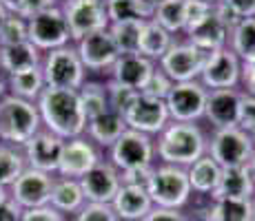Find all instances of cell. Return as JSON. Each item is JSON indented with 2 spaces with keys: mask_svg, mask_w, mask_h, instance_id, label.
Instances as JSON below:
<instances>
[{
  "mask_svg": "<svg viewBox=\"0 0 255 221\" xmlns=\"http://www.w3.org/2000/svg\"><path fill=\"white\" fill-rule=\"evenodd\" d=\"M36 106L40 124H45L49 133L58 135L60 140H73L87 131V115L78 91L45 86L36 100Z\"/></svg>",
  "mask_w": 255,
  "mask_h": 221,
  "instance_id": "obj_1",
  "label": "cell"
},
{
  "mask_svg": "<svg viewBox=\"0 0 255 221\" xmlns=\"http://www.w3.org/2000/svg\"><path fill=\"white\" fill-rule=\"evenodd\" d=\"M207 155V137L195 124L171 122L158 137V157L169 166H191Z\"/></svg>",
  "mask_w": 255,
  "mask_h": 221,
  "instance_id": "obj_2",
  "label": "cell"
},
{
  "mask_svg": "<svg viewBox=\"0 0 255 221\" xmlns=\"http://www.w3.org/2000/svg\"><path fill=\"white\" fill-rule=\"evenodd\" d=\"M40 126L38 106L16 95L0 100V140L7 144H27Z\"/></svg>",
  "mask_w": 255,
  "mask_h": 221,
  "instance_id": "obj_3",
  "label": "cell"
},
{
  "mask_svg": "<svg viewBox=\"0 0 255 221\" xmlns=\"http://www.w3.org/2000/svg\"><path fill=\"white\" fill-rule=\"evenodd\" d=\"M146 193H149L153 206H158V208L180 210L189 201L193 190H191L189 175L184 168L162 164L151 173L149 181H146Z\"/></svg>",
  "mask_w": 255,
  "mask_h": 221,
  "instance_id": "obj_4",
  "label": "cell"
},
{
  "mask_svg": "<svg viewBox=\"0 0 255 221\" xmlns=\"http://www.w3.org/2000/svg\"><path fill=\"white\" fill-rule=\"evenodd\" d=\"M255 153V144L251 140V133L229 126V129H218L211 137L209 157L220 166V168H240L251 161Z\"/></svg>",
  "mask_w": 255,
  "mask_h": 221,
  "instance_id": "obj_5",
  "label": "cell"
},
{
  "mask_svg": "<svg viewBox=\"0 0 255 221\" xmlns=\"http://www.w3.org/2000/svg\"><path fill=\"white\" fill-rule=\"evenodd\" d=\"M85 71L80 56L76 49L69 44L60 49L47 51V58L42 62V75H45V84L51 88H69L78 91L85 84Z\"/></svg>",
  "mask_w": 255,
  "mask_h": 221,
  "instance_id": "obj_6",
  "label": "cell"
},
{
  "mask_svg": "<svg viewBox=\"0 0 255 221\" xmlns=\"http://www.w3.org/2000/svg\"><path fill=\"white\" fill-rule=\"evenodd\" d=\"M153 155H155V146L151 142V137L131 129H127L120 135V140L111 146V164L120 173L153 168L151 166L153 164Z\"/></svg>",
  "mask_w": 255,
  "mask_h": 221,
  "instance_id": "obj_7",
  "label": "cell"
},
{
  "mask_svg": "<svg viewBox=\"0 0 255 221\" xmlns=\"http://www.w3.org/2000/svg\"><path fill=\"white\" fill-rule=\"evenodd\" d=\"M60 11L69 27L71 40L80 42L91 33L109 29V16H107L105 2L100 0H67Z\"/></svg>",
  "mask_w": 255,
  "mask_h": 221,
  "instance_id": "obj_8",
  "label": "cell"
},
{
  "mask_svg": "<svg viewBox=\"0 0 255 221\" xmlns=\"http://www.w3.org/2000/svg\"><path fill=\"white\" fill-rule=\"evenodd\" d=\"M209 91L202 86V82H175L173 88L166 95V111L173 122H186L193 124L195 120L204 115L207 109Z\"/></svg>",
  "mask_w": 255,
  "mask_h": 221,
  "instance_id": "obj_9",
  "label": "cell"
},
{
  "mask_svg": "<svg viewBox=\"0 0 255 221\" xmlns=\"http://www.w3.org/2000/svg\"><path fill=\"white\" fill-rule=\"evenodd\" d=\"M27 40L38 51H53V49L67 47L71 40L69 27L58 7L49 9L40 16L27 20Z\"/></svg>",
  "mask_w": 255,
  "mask_h": 221,
  "instance_id": "obj_10",
  "label": "cell"
},
{
  "mask_svg": "<svg viewBox=\"0 0 255 221\" xmlns=\"http://www.w3.org/2000/svg\"><path fill=\"white\" fill-rule=\"evenodd\" d=\"M207 56L202 49L193 44H171V49L160 60V69L175 82H193L202 75V69L207 65Z\"/></svg>",
  "mask_w": 255,
  "mask_h": 221,
  "instance_id": "obj_11",
  "label": "cell"
},
{
  "mask_svg": "<svg viewBox=\"0 0 255 221\" xmlns=\"http://www.w3.org/2000/svg\"><path fill=\"white\" fill-rule=\"evenodd\" d=\"M122 117H125L127 129L144 133V135L162 133L171 120L169 111H166V102L149 97L144 93H138V97L131 102V106L122 113Z\"/></svg>",
  "mask_w": 255,
  "mask_h": 221,
  "instance_id": "obj_12",
  "label": "cell"
},
{
  "mask_svg": "<svg viewBox=\"0 0 255 221\" xmlns=\"http://www.w3.org/2000/svg\"><path fill=\"white\" fill-rule=\"evenodd\" d=\"M53 177L47 173L33 168H24L20 177L11 184V197L20 206L22 210H33V208H45L51 199V188H53Z\"/></svg>",
  "mask_w": 255,
  "mask_h": 221,
  "instance_id": "obj_13",
  "label": "cell"
},
{
  "mask_svg": "<svg viewBox=\"0 0 255 221\" xmlns=\"http://www.w3.org/2000/svg\"><path fill=\"white\" fill-rule=\"evenodd\" d=\"M242 73V60L229 47L211 51L207 56V65L202 69V86L211 91H222V88H235Z\"/></svg>",
  "mask_w": 255,
  "mask_h": 221,
  "instance_id": "obj_14",
  "label": "cell"
},
{
  "mask_svg": "<svg viewBox=\"0 0 255 221\" xmlns=\"http://www.w3.org/2000/svg\"><path fill=\"white\" fill-rule=\"evenodd\" d=\"M80 181L87 204H111L122 186L120 170L111 161H98Z\"/></svg>",
  "mask_w": 255,
  "mask_h": 221,
  "instance_id": "obj_15",
  "label": "cell"
},
{
  "mask_svg": "<svg viewBox=\"0 0 255 221\" xmlns=\"http://www.w3.org/2000/svg\"><path fill=\"white\" fill-rule=\"evenodd\" d=\"M98 161H100V155L96 146L82 137H73V140H65L62 144L58 173L67 179H82Z\"/></svg>",
  "mask_w": 255,
  "mask_h": 221,
  "instance_id": "obj_16",
  "label": "cell"
},
{
  "mask_svg": "<svg viewBox=\"0 0 255 221\" xmlns=\"http://www.w3.org/2000/svg\"><path fill=\"white\" fill-rule=\"evenodd\" d=\"M76 51H78V56H80L82 67L89 69V71H105V69H111L114 62L120 58V51H118L109 29L96 31V33H91V36L82 38V40L78 42Z\"/></svg>",
  "mask_w": 255,
  "mask_h": 221,
  "instance_id": "obj_17",
  "label": "cell"
},
{
  "mask_svg": "<svg viewBox=\"0 0 255 221\" xmlns=\"http://www.w3.org/2000/svg\"><path fill=\"white\" fill-rule=\"evenodd\" d=\"M65 140H60L53 133H36L31 140L24 144V161H29V168L40 170V173H58L60 153Z\"/></svg>",
  "mask_w": 255,
  "mask_h": 221,
  "instance_id": "obj_18",
  "label": "cell"
},
{
  "mask_svg": "<svg viewBox=\"0 0 255 221\" xmlns=\"http://www.w3.org/2000/svg\"><path fill=\"white\" fill-rule=\"evenodd\" d=\"M153 71H155V65L151 60L142 58L140 53H129V56H120L114 62V67H111V82L142 93L144 86L149 84Z\"/></svg>",
  "mask_w": 255,
  "mask_h": 221,
  "instance_id": "obj_19",
  "label": "cell"
},
{
  "mask_svg": "<svg viewBox=\"0 0 255 221\" xmlns=\"http://www.w3.org/2000/svg\"><path fill=\"white\" fill-rule=\"evenodd\" d=\"M111 208H114L116 217L122 221H142L153 210V201L146 193V186L122 184L111 201Z\"/></svg>",
  "mask_w": 255,
  "mask_h": 221,
  "instance_id": "obj_20",
  "label": "cell"
},
{
  "mask_svg": "<svg viewBox=\"0 0 255 221\" xmlns=\"http://www.w3.org/2000/svg\"><path fill=\"white\" fill-rule=\"evenodd\" d=\"M240 95L242 93L235 88H222V91H211L207 97V109L204 115L215 129H229L238 126V109Z\"/></svg>",
  "mask_w": 255,
  "mask_h": 221,
  "instance_id": "obj_21",
  "label": "cell"
},
{
  "mask_svg": "<svg viewBox=\"0 0 255 221\" xmlns=\"http://www.w3.org/2000/svg\"><path fill=\"white\" fill-rule=\"evenodd\" d=\"M255 184L247 166L240 168H222L218 186L211 193V199H253Z\"/></svg>",
  "mask_w": 255,
  "mask_h": 221,
  "instance_id": "obj_22",
  "label": "cell"
},
{
  "mask_svg": "<svg viewBox=\"0 0 255 221\" xmlns=\"http://www.w3.org/2000/svg\"><path fill=\"white\" fill-rule=\"evenodd\" d=\"M229 33H231V29L220 20L213 11L207 20L200 22L198 27H195L193 31H189L186 36H189V42L193 44V47L202 49L204 53H211V51H218V49L227 47Z\"/></svg>",
  "mask_w": 255,
  "mask_h": 221,
  "instance_id": "obj_23",
  "label": "cell"
},
{
  "mask_svg": "<svg viewBox=\"0 0 255 221\" xmlns=\"http://www.w3.org/2000/svg\"><path fill=\"white\" fill-rule=\"evenodd\" d=\"M36 67H40V51L29 40L22 44L0 49V69L7 71L9 75L29 71V69H36Z\"/></svg>",
  "mask_w": 255,
  "mask_h": 221,
  "instance_id": "obj_24",
  "label": "cell"
},
{
  "mask_svg": "<svg viewBox=\"0 0 255 221\" xmlns=\"http://www.w3.org/2000/svg\"><path fill=\"white\" fill-rule=\"evenodd\" d=\"M127 131V124H125V117L116 111H107L102 115L93 117V120L87 122V133L93 142H98L100 146H114L120 135Z\"/></svg>",
  "mask_w": 255,
  "mask_h": 221,
  "instance_id": "obj_25",
  "label": "cell"
},
{
  "mask_svg": "<svg viewBox=\"0 0 255 221\" xmlns=\"http://www.w3.org/2000/svg\"><path fill=\"white\" fill-rule=\"evenodd\" d=\"M109 24L116 22H144L153 18L155 4L146 0H107L105 2Z\"/></svg>",
  "mask_w": 255,
  "mask_h": 221,
  "instance_id": "obj_26",
  "label": "cell"
},
{
  "mask_svg": "<svg viewBox=\"0 0 255 221\" xmlns=\"http://www.w3.org/2000/svg\"><path fill=\"white\" fill-rule=\"evenodd\" d=\"M173 44V36L169 31H164L158 22L146 20L142 24L140 31V44H138V53L146 60H162V56L171 49Z\"/></svg>",
  "mask_w": 255,
  "mask_h": 221,
  "instance_id": "obj_27",
  "label": "cell"
},
{
  "mask_svg": "<svg viewBox=\"0 0 255 221\" xmlns=\"http://www.w3.org/2000/svg\"><path fill=\"white\" fill-rule=\"evenodd\" d=\"M87 204L85 195H82L80 188V181L78 179H56L53 181V188H51V199H49V206L53 210H58L60 215L65 213H78L82 206Z\"/></svg>",
  "mask_w": 255,
  "mask_h": 221,
  "instance_id": "obj_28",
  "label": "cell"
},
{
  "mask_svg": "<svg viewBox=\"0 0 255 221\" xmlns=\"http://www.w3.org/2000/svg\"><path fill=\"white\" fill-rule=\"evenodd\" d=\"M220 173H222V168H220L209 155H202L186 170L191 190H195V193H200V195H211L215 190V186H218Z\"/></svg>",
  "mask_w": 255,
  "mask_h": 221,
  "instance_id": "obj_29",
  "label": "cell"
},
{
  "mask_svg": "<svg viewBox=\"0 0 255 221\" xmlns=\"http://www.w3.org/2000/svg\"><path fill=\"white\" fill-rule=\"evenodd\" d=\"M207 221H253V199H213Z\"/></svg>",
  "mask_w": 255,
  "mask_h": 221,
  "instance_id": "obj_30",
  "label": "cell"
},
{
  "mask_svg": "<svg viewBox=\"0 0 255 221\" xmlns=\"http://www.w3.org/2000/svg\"><path fill=\"white\" fill-rule=\"evenodd\" d=\"M45 86L47 84H45V75H42V67L9 75V91H11V95L27 100V102L38 100L40 93L45 91Z\"/></svg>",
  "mask_w": 255,
  "mask_h": 221,
  "instance_id": "obj_31",
  "label": "cell"
},
{
  "mask_svg": "<svg viewBox=\"0 0 255 221\" xmlns=\"http://www.w3.org/2000/svg\"><path fill=\"white\" fill-rule=\"evenodd\" d=\"M229 49L242 62L255 58V18L238 22L229 33Z\"/></svg>",
  "mask_w": 255,
  "mask_h": 221,
  "instance_id": "obj_32",
  "label": "cell"
},
{
  "mask_svg": "<svg viewBox=\"0 0 255 221\" xmlns=\"http://www.w3.org/2000/svg\"><path fill=\"white\" fill-rule=\"evenodd\" d=\"M184 7H186V0H160L155 4V11L151 20L158 22L169 33L184 31Z\"/></svg>",
  "mask_w": 255,
  "mask_h": 221,
  "instance_id": "obj_33",
  "label": "cell"
},
{
  "mask_svg": "<svg viewBox=\"0 0 255 221\" xmlns=\"http://www.w3.org/2000/svg\"><path fill=\"white\" fill-rule=\"evenodd\" d=\"M78 95H80L87 122L109 111V95H107V86L105 84H98V82H85V84L78 88Z\"/></svg>",
  "mask_w": 255,
  "mask_h": 221,
  "instance_id": "obj_34",
  "label": "cell"
},
{
  "mask_svg": "<svg viewBox=\"0 0 255 221\" xmlns=\"http://www.w3.org/2000/svg\"><path fill=\"white\" fill-rule=\"evenodd\" d=\"M144 22H116V24H109V33H111V38H114L120 56L138 53L140 31H142V24Z\"/></svg>",
  "mask_w": 255,
  "mask_h": 221,
  "instance_id": "obj_35",
  "label": "cell"
},
{
  "mask_svg": "<svg viewBox=\"0 0 255 221\" xmlns=\"http://www.w3.org/2000/svg\"><path fill=\"white\" fill-rule=\"evenodd\" d=\"M24 170V157L9 146H0V186H11Z\"/></svg>",
  "mask_w": 255,
  "mask_h": 221,
  "instance_id": "obj_36",
  "label": "cell"
},
{
  "mask_svg": "<svg viewBox=\"0 0 255 221\" xmlns=\"http://www.w3.org/2000/svg\"><path fill=\"white\" fill-rule=\"evenodd\" d=\"M27 42V20L18 13H9L7 22L0 29V49Z\"/></svg>",
  "mask_w": 255,
  "mask_h": 221,
  "instance_id": "obj_37",
  "label": "cell"
},
{
  "mask_svg": "<svg viewBox=\"0 0 255 221\" xmlns=\"http://www.w3.org/2000/svg\"><path fill=\"white\" fill-rule=\"evenodd\" d=\"M213 13V4L202 2V0H186L184 7V31H193L200 22H204Z\"/></svg>",
  "mask_w": 255,
  "mask_h": 221,
  "instance_id": "obj_38",
  "label": "cell"
},
{
  "mask_svg": "<svg viewBox=\"0 0 255 221\" xmlns=\"http://www.w3.org/2000/svg\"><path fill=\"white\" fill-rule=\"evenodd\" d=\"M107 95H109V109L122 115V113L131 106V102L138 97V91H131V88H127V86L109 82V84H107Z\"/></svg>",
  "mask_w": 255,
  "mask_h": 221,
  "instance_id": "obj_39",
  "label": "cell"
},
{
  "mask_svg": "<svg viewBox=\"0 0 255 221\" xmlns=\"http://www.w3.org/2000/svg\"><path fill=\"white\" fill-rule=\"evenodd\" d=\"M173 88V80H171L169 75L162 71V69H155L153 75H151L149 84L144 86V95L149 97H155V100H166V95H169V91Z\"/></svg>",
  "mask_w": 255,
  "mask_h": 221,
  "instance_id": "obj_40",
  "label": "cell"
},
{
  "mask_svg": "<svg viewBox=\"0 0 255 221\" xmlns=\"http://www.w3.org/2000/svg\"><path fill=\"white\" fill-rule=\"evenodd\" d=\"M76 221H120L116 217L111 204H85L78 210Z\"/></svg>",
  "mask_w": 255,
  "mask_h": 221,
  "instance_id": "obj_41",
  "label": "cell"
},
{
  "mask_svg": "<svg viewBox=\"0 0 255 221\" xmlns=\"http://www.w3.org/2000/svg\"><path fill=\"white\" fill-rule=\"evenodd\" d=\"M238 129L253 133L255 131V97L249 93L240 95V109H238Z\"/></svg>",
  "mask_w": 255,
  "mask_h": 221,
  "instance_id": "obj_42",
  "label": "cell"
},
{
  "mask_svg": "<svg viewBox=\"0 0 255 221\" xmlns=\"http://www.w3.org/2000/svg\"><path fill=\"white\" fill-rule=\"evenodd\" d=\"M53 7H56V0H22L16 13L24 20H31V18L40 16V13H45Z\"/></svg>",
  "mask_w": 255,
  "mask_h": 221,
  "instance_id": "obj_43",
  "label": "cell"
},
{
  "mask_svg": "<svg viewBox=\"0 0 255 221\" xmlns=\"http://www.w3.org/2000/svg\"><path fill=\"white\" fill-rule=\"evenodd\" d=\"M227 9H231L240 20L255 18V0H220Z\"/></svg>",
  "mask_w": 255,
  "mask_h": 221,
  "instance_id": "obj_44",
  "label": "cell"
},
{
  "mask_svg": "<svg viewBox=\"0 0 255 221\" xmlns=\"http://www.w3.org/2000/svg\"><path fill=\"white\" fill-rule=\"evenodd\" d=\"M22 221H65V217H62L58 210H53L51 206H45V208L24 210Z\"/></svg>",
  "mask_w": 255,
  "mask_h": 221,
  "instance_id": "obj_45",
  "label": "cell"
},
{
  "mask_svg": "<svg viewBox=\"0 0 255 221\" xmlns=\"http://www.w3.org/2000/svg\"><path fill=\"white\" fill-rule=\"evenodd\" d=\"M142 221H186V219H184V215L180 213V210L158 208V206H153V210H151V213L146 215Z\"/></svg>",
  "mask_w": 255,
  "mask_h": 221,
  "instance_id": "obj_46",
  "label": "cell"
},
{
  "mask_svg": "<svg viewBox=\"0 0 255 221\" xmlns=\"http://www.w3.org/2000/svg\"><path fill=\"white\" fill-rule=\"evenodd\" d=\"M24 210L9 197L4 204H0V221H22Z\"/></svg>",
  "mask_w": 255,
  "mask_h": 221,
  "instance_id": "obj_47",
  "label": "cell"
},
{
  "mask_svg": "<svg viewBox=\"0 0 255 221\" xmlns=\"http://www.w3.org/2000/svg\"><path fill=\"white\" fill-rule=\"evenodd\" d=\"M240 80L244 82V88H247L249 95L255 97V58H253V60L242 62V73H240Z\"/></svg>",
  "mask_w": 255,
  "mask_h": 221,
  "instance_id": "obj_48",
  "label": "cell"
},
{
  "mask_svg": "<svg viewBox=\"0 0 255 221\" xmlns=\"http://www.w3.org/2000/svg\"><path fill=\"white\" fill-rule=\"evenodd\" d=\"M20 2H22V0H0V4H2L9 13H16L18 7H20Z\"/></svg>",
  "mask_w": 255,
  "mask_h": 221,
  "instance_id": "obj_49",
  "label": "cell"
},
{
  "mask_svg": "<svg viewBox=\"0 0 255 221\" xmlns=\"http://www.w3.org/2000/svg\"><path fill=\"white\" fill-rule=\"evenodd\" d=\"M247 168H249V175H251V179H253V184H255V153L251 157V161L247 164Z\"/></svg>",
  "mask_w": 255,
  "mask_h": 221,
  "instance_id": "obj_50",
  "label": "cell"
},
{
  "mask_svg": "<svg viewBox=\"0 0 255 221\" xmlns=\"http://www.w3.org/2000/svg\"><path fill=\"white\" fill-rule=\"evenodd\" d=\"M7 18H9V11L2 7V4H0V29H2V24L7 22Z\"/></svg>",
  "mask_w": 255,
  "mask_h": 221,
  "instance_id": "obj_51",
  "label": "cell"
},
{
  "mask_svg": "<svg viewBox=\"0 0 255 221\" xmlns=\"http://www.w3.org/2000/svg\"><path fill=\"white\" fill-rule=\"evenodd\" d=\"M7 199H9V195L4 193V188H2V186H0V204H4V201H7Z\"/></svg>",
  "mask_w": 255,
  "mask_h": 221,
  "instance_id": "obj_52",
  "label": "cell"
},
{
  "mask_svg": "<svg viewBox=\"0 0 255 221\" xmlns=\"http://www.w3.org/2000/svg\"><path fill=\"white\" fill-rule=\"evenodd\" d=\"M2 97H4V80L0 77V100H2Z\"/></svg>",
  "mask_w": 255,
  "mask_h": 221,
  "instance_id": "obj_53",
  "label": "cell"
},
{
  "mask_svg": "<svg viewBox=\"0 0 255 221\" xmlns=\"http://www.w3.org/2000/svg\"><path fill=\"white\" fill-rule=\"evenodd\" d=\"M202 2H209V4H215V2H220V0H202Z\"/></svg>",
  "mask_w": 255,
  "mask_h": 221,
  "instance_id": "obj_54",
  "label": "cell"
},
{
  "mask_svg": "<svg viewBox=\"0 0 255 221\" xmlns=\"http://www.w3.org/2000/svg\"><path fill=\"white\" fill-rule=\"evenodd\" d=\"M253 221H255V197H253Z\"/></svg>",
  "mask_w": 255,
  "mask_h": 221,
  "instance_id": "obj_55",
  "label": "cell"
},
{
  "mask_svg": "<svg viewBox=\"0 0 255 221\" xmlns=\"http://www.w3.org/2000/svg\"><path fill=\"white\" fill-rule=\"evenodd\" d=\"M146 2H153V4H158V2H160V0H146Z\"/></svg>",
  "mask_w": 255,
  "mask_h": 221,
  "instance_id": "obj_56",
  "label": "cell"
},
{
  "mask_svg": "<svg viewBox=\"0 0 255 221\" xmlns=\"http://www.w3.org/2000/svg\"><path fill=\"white\" fill-rule=\"evenodd\" d=\"M251 140H253V144H255V131L251 133Z\"/></svg>",
  "mask_w": 255,
  "mask_h": 221,
  "instance_id": "obj_57",
  "label": "cell"
},
{
  "mask_svg": "<svg viewBox=\"0 0 255 221\" xmlns=\"http://www.w3.org/2000/svg\"><path fill=\"white\" fill-rule=\"evenodd\" d=\"M100 2H107V0H100Z\"/></svg>",
  "mask_w": 255,
  "mask_h": 221,
  "instance_id": "obj_58",
  "label": "cell"
},
{
  "mask_svg": "<svg viewBox=\"0 0 255 221\" xmlns=\"http://www.w3.org/2000/svg\"><path fill=\"white\" fill-rule=\"evenodd\" d=\"M202 221H207V219H202Z\"/></svg>",
  "mask_w": 255,
  "mask_h": 221,
  "instance_id": "obj_59",
  "label": "cell"
}]
</instances>
